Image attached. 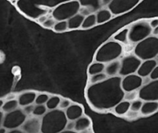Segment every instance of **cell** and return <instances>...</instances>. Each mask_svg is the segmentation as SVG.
<instances>
[{"label":"cell","instance_id":"obj_1","mask_svg":"<svg viewBox=\"0 0 158 133\" xmlns=\"http://www.w3.org/2000/svg\"><path fill=\"white\" fill-rule=\"evenodd\" d=\"M121 82L122 77L115 76L97 83L89 84L85 92L88 103L94 110L98 111L113 109L124 100L125 92Z\"/></svg>","mask_w":158,"mask_h":133},{"label":"cell","instance_id":"obj_2","mask_svg":"<svg viewBox=\"0 0 158 133\" xmlns=\"http://www.w3.org/2000/svg\"><path fill=\"white\" fill-rule=\"evenodd\" d=\"M68 120L64 110H49L41 118V133H59L65 130Z\"/></svg>","mask_w":158,"mask_h":133},{"label":"cell","instance_id":"obj_3","mask_svg":"<svg viewBox=\"0 0 158 133\" xmlns=\"http://www.w3.org/2000/svg\"><path fill=\"white\" fill-rule=\"evenodd\" d=\"M122 44L115 41H108L97 49L94 59L95 62L107 64L117 60L123 54Z\"/></svg>","mask_w":158,"mask_h":133},{"label":"cell","instance_id":"obj_4","mask_svg":"<svg viewBox=\"0 0 158 133\" xmlns=\"http://www.w3.org/2000/svg\"><path fill=\"white\" fill-rule=\"evenodd\" d=\"M133 52L141 61L154 59L158 55V37L150 35L138 42L135 46Z\"/></svg>","mask_w":158,"mask_h":133},{"label":"cell","instance_id":"obj_5","mask_svg":"<svg viewBox=\"0 0 158 133\" xmlns=\"http://www.w3.org/2000/svg\"><path fill=\"white\" fill-rule=\"evenodd\" d=\"M81 10L78 0H69L56 6L52 10V17L56 21L68 20L77 14Z\"/></svg>","mask_w":158,"mask_h":133},{"label":"cell","instance_id":"obj_6","mask_svg":"<svg viewBox=\"0 0 158 133\" xmlns=\"http://www.w3.org/2000/svg\"><path fill=\"white\" fill-rule=\"evenodd\" d=\"M128 40L131 43L137 44L139 41L148 38L152 34L153 29L147 20H139L130 26Z\"/></svg>","mask_w":158,"mask_h":133},{"label":"cell","instance_id":"obj_7","mask_svg":"<svg viewBox=\"0 0 158 133\" xmlns=\"http://www.w3.org/2000/svg\"><path fill=\"white\" fill-rule=\"evenodd\" d=\"M16 6L20 13L32 20H37L49 12V8L36 5L33 0H17Z\"/></svg>","mask_w":158,"mask_h":133},{"label":"cell","instance_id":"obj_8","mask_svg":"<svg viewBox=\"0 0 158 133\" xmlns=\"http://www.w3.org/2000/svg\"><path fill=\"white\" fill-rule=\"evenodd\" d=\"M27 118V115L25 114L23 110L17 108L11 112L4 114L2 126L7 130L19 128L22 126Z\"/></svg>","mask_w":158,"mask_h":133},{"label":"cell","instance_id":"obj_9","mask_svg":"<svg viewBox=\"0 0 158 133\" xmlns=\"http://www.w3.org/2000/svg\"><path fill=\"white\" fill-rule=\"evenodd\" d=\"M141 62L142 61L135 55L125 56L120 61V69L118 72V76L123 77L136 73Z\"/></svg>","mask_w":158,"mask_h":133},{"label":"cell","instance_id":"obj_10","mask_svg":"<svg viewBox=\"0 0 158 133\" xmlns=\"http://www.w3.org/2000/svg\"><path fill=\"white\" fill-rule=\"evenodd\" d=\"M140 1L141 0H112L107 7L112 15L119 16L133 10Z\"/></svg>","mask_w":158,"mask_h":133},{"label":"cell","instance_id":"obj_11","mask_svg":"<svg viewBox=\"0 0 158 133\" xmlns=\"http://www.w3.org/2000/svg\"><path fill=\"white\" fill-rule=\"evenodd\" d=\"M138 97L143 101H158V79L142 86L138 92Z\"/></svg>","mask_w":158,"mask_h":133},{"label":"cell","instance_id":"obj_12","mask_svg":"<svg viewBox=\"0 0 158 133\" xmlns=\"http://www.w3.org/2000/svg\"><path fill=\"white\" fill-rule=\"evenodd\" d=\"M143 78L136 73H134V74L123 76V78H122L121 86L125 93L131 92V91H137L138 89L140 88L143 85Z\"/></svg>","mask_w":158,"mask_h":133},{"label":"cell","instance_id":"obj_13","mask_svg":"<svg viewBox=\"0 0 158 133\" xmlns=\"http://www.w3.org/2000/svg\"><path fill=\"white\" fill-rule=\"evenodd\" d=\"M78 2L81 5L79 13L85 16L96 13L103 7L102 0H78Z\"/></svg>","mask_w":158,"mask_h":133},{"label":"cell","instance_id":"obj_14","mask_svg":"<svg viewBox=\"0 0 158 133\" xmlns=\"http://www.w3.org/2000/svg\"><path fill=\"white\" fill-rule=\"evenodd\" d=\"M21 129L25 133H40L41 132V118L40 117H30L24 122Z\"/></svg>","mask_w":158,"mask_h":133},{"label":"cell","instance_id":"obj_15","mask_svg":"<svg viewBox=\"0 0 158 133\" xmlns=\"http://www.w3.org/2000/svg\"><path fill=\"white\" fill-rule=\"evenodd\" d=\"M156 65H157V62L154 59L143 61L136 72V74H138L142 78L147 77L150 76L153 69L156 66Z\"/></svg>","mask_w":158,"mask_h":133},{"label":"cell","instance_id":"obj_16","mask_svg":"<svg viewBox=\"0 0 158 133\" xmlns=\"http://www.w3.org/2000/svg\"><path fill=\"white\" fill-rule=\"evenodd\" d=\"M65 114L69 121H76L77 118L83 116L84 110L81 105L77 104H71L66 110H65Z\"/></svg>","mask_w":158,"mask_h":133},{"label":"cell","instance_id":"obj_17","mask_svg":"<svg viewBox=\"0 0 158 133\" xmlns=\"http://www.w3.org/2000/svg\"><path fill=\"white\" fill-rule=\"evenodd\" d=\"M36 93L34 91H27L18 97V103H19V106L20 107H25L27 105L32 104L35 102L36 97Z\"/></svg>","mask_w":158,"mask_h":133},{"label":"cell","instance_id":"obj_18","mask_svg":"<svg viewBox=\"0 0 158 133\" xmlns=\"http://www.w3.org/2000/svg\"><path fill=\"white\" fill-rule=\"evenodd\" d=\"M139 111L143 116H150L155 114L158 111V101H144Z\"/></svg>","mask_w":158,"mask_h":133},{"label":"cell","instance_id":"obj_19","mask_svg":"<svg viewBox=\"0 0 158 133\" xmlns=\"http://www.w3.org/2000/svg\"><path fill=\"white\" fill-rule=\"evenodd\" d=\"M92 125L90 118L87 116H81V117L74 121V131L77 132L86 131L89 129Z\"/></svg>","mask_w":158,"mask_h":133},{"label":"cell","instance_id":"obj_20","mask_svg":"<svg viewBox=\"0 0 158 133\" xmlns=\"http://www.w3.org/2000/svg\"><path fill=\"white\" fill-rule=\"evenodd\" d=\"M85 16L81 13H78L77 14L74 15L71 18L67 20L68 26V30H77L78 28H81L82 23Z\"/></svg>","mask_w":158,"mask_h":133},{"label":"cell","instance_id":"obj_21","mask_svg":"<svg viewBox=\"0 0 158 133\" xmlns=\"http://www.w3.org/2000/svg\"><path fill=\"white\" fill-rule=\"evenodd\" d=\"M120 69V62L118 60L112 61V62L107 63L105 67V73L107 75L108 77H112L118 75Z\"/></svg>","mask_w":158,"mask_h":133},{"label":"cell","instance_id":"obj_22","mask_svg":"<svg viewBox=\"0 0 158 133\" xmlns=\"http://www.w3.org/2000/svg\"><path fill=\"white\" fill-rule=\"evenodd\" d=\"M97 24H102L110 20L112 17V13L109 9H102L95 13Z\"/></svg>","mask_w":158,"mask_h":133},{"label":"cell","instance_id":"obj_23","mask_svg":"<svg viewBox=\"0 0 158 133\" xmlns=\"http://www.w3.org/2000/svg\"><path fill=\"white\" fill-rule=\"evenodd\" d=\"M130 104L131 102L128 101V100H122L113 108L114 112L117 115H124L130 110Z\"/></svg>","mask_w":158,"mask_h":133},{"label":"cell","instance_id":"obj_24","mask_svg":"<svg viewBox=\"0 0 158 133\" xmlns=\"http://www.w3.org/2000/svg\"><path fill=\"white\" fill-rule=\"evenodd\" d=\"M105 67H106V65H105L104 63L95 62V61L94 62L91 63V65L88 68V74L90 76H92V75L98 74V73H104Z\"/></svg>","mask_w":158,"mask_h":133},{"label":"cell","instance_id":"obj_25","mask_svg":"<svg viewBox=\"0 0 158 133\" xmlns=\"http://www.w3.org/2000/svg\"><path fill=\"white\" fill-rule=\"evenodd\" d=\"M128 33H129V28L126 27V28L122 29L121 30L115 33L113 36L112 39L113 41H117V42L120 43V44H127L128 43Z\"/></svg>","mask_w":158,"mask_h":133},{"label":"cell","instance_id":"obj_26","mask_svg":"<svg viewBox=\"0 0 158 133\" xmlns=\"http://www.w3.org/2000/svg\"><path fill=\"white\" fill-rule=\"evenodd\" d=\"M95 25H97L95 13H92V14L88 15V16H86L85 17L81 28L84 29V30H87V29H90L92 27H94Z\"/></svg>","mask_w":158,"mask_h":133},{"label":"cell","instance_id":"obj_27","mask_svg":"<svg viewBox=\"0 0 158 133\" xmlns=\"http://www.w3.org/2000/svg\"><path fill=\"white\" fill-rule=\"evenodd\" d=\"M18 107H19V103H18V100H16V99L6 100L4 103L3 106H2V111L3 113H5V114L6 113L11 112V111L17 109Z\"/></svg>","mask_w":158,"mask_h":133},{"label":"cell","instance_id":"obj_28","mask_svg":"<svg viewBox=\"0 0 158 133\" xmlns=\"http://www.w3.org/2000/svg\"><path fill=\"white\" fill-rule=\"evenodd\" d=\"M60 97L58 96H51L49 97L48 100L46 103V107L48 110H54L57 109L59 107V104L60 101Z\"/></svg>","mask_w":158,"mask_h":133},{"label":"cell","instance_id":"obj_29","mask_svg":"<svg viewBox=\"0 0 158 133\" xmlns=\"http://www.w3.org/2000/svg\"><path fill=\"white\" fill-rule=\"evenodd\" d=\"M47 112H48V108H47L46 105L36 104L32 114H33V116H36V117H43Z\"/></svg>","mask_w":158,"mask_h":133},{"label":"cell","instance_id":"obj_30","mask_svg":"<svg viewBox=\"0 0 158 133\" xmlns=\"http://www.w3.org/2000/svg\"><path fill=\"white\" fill-rule=\"evenodd\" d=\"M53 30L57 33H63V32L67 31L68 30V22L67 20L57 21Z\"/></svg>","mask_w":158,"mask_h":133},{"label":"cell","instance_id":"obj_31","mask_svg":"<svg viewBox=\"0 0 158 133\" xmlns=\"http://www.w3.org/2000/svg\"><path fill=\"white\" fill-rule=\"evenodd\" d=\"M108 76L105 73H98V74L92 75V76H89V83L93 84V83H97V82H102V81L105 80L106 79H107Z\"/></svg>","mask_w":158,"mask_h":133},{"label":"cell","instance_id":"obj_32","mask_svg":"<svg viewBox=\"0 0 158 133\" xmlns=\"http://www.w3.org/2000/svg\"><path fill=\"white\" fill-rule=\"evenodd\" d=\"M143 100H141L140 99H137V100H134L131 102L130 104V110H131L133 112H138V111H140L141 108H142L143 105Z\"/></svg>","mask_w":158,"mask_h":133},{"label":"cell","instance_id":"obj_33","mask_svg":"<svg viewBox=\"0 0 158 133\" xmlns=\"http://www.w3.org/2000/svg\"><path fill=\"white\" fill-rule=\"evenodd\" d=\"M49 97H50L47 94H40L36 95L34 103L36 104H46Z\"/></svg>","mask_w":158,"mask_h":133},{"label":"cell","instance_id":"obj_34","mask_svg":"<svg viewBox=\"0 0 158 133\" xmlns=\"http://www.w3.org/2000/svg\"><path fill=\"white\" fill-rule=\"evenodd\" d=\"M56 22H57V21H56L52 17V16H51V17H48V19L47 20L45 21L43 24H42V26H43L44 28L53 29L54 28V25H55Z\"/></svg>","mask_w":158,"mask_h":133},{"label":"cell","instance_id":"obj_35","mask_svg":"<svg viewBox=\"0 0 158 133\" xmlns=\"http://www.w3.org/2000/svg\"><path fill=\"white\" fill-rule=\"evenodd\" d=\"M138 97V93L136 91H131V92H126L125 96H124V100H128V101H133L136 100V97Z\"/></svg>","mask_w":158,"mask_h":133},{"label":"cell","instance_id":"obj_36","mask_svg":"<svg viewBox=\"0 0 158 133\" xmlns=\"http://www.w3.org/2000/svg\"><path fill=\"white\" fill-rule=\"evenodd\" d=\"M71 104V100L66 98H61L60 99V104H59L58 108L61 110H66Z\"/></svg>","mask_w":158,"mask_h":133},{"label":"cell","instance_id":"obj_37","mask_svg":"<svg viewBox=\"0 0 158 133\" xmlns=\"http://www.w3.org/2000/svg\"><path fill=\"white\" fill-rule=\"evenodd\" d=\"M34 107L35 105H33V104H30V105H27V106H25L23 107V111L25 112V114H27V115H29V114H33V109H34Z\"/></svg>","mask_w":158,"mask_h":133},{"label":"cell","instance_id":"obj_38","mask_svg":"<svg viewBox=\"0 0 158 133\" xmlns=\"http://www.w3.org/2000/svg\"><path fill=\"white\" fill-rule=\"evenodd\" d=\"M149 76H150V79L151 80H156V79H158V65H156V66L153 69V70Z\"/></svg>","mask_w":158,"mask_h":133},{"label":"cell","instance_id":"obj_39","mask_svg":"<svg viewBox=\"0 0 158 133\" xmlns=\"http://www.w3.org/2000/svg\"><path fill=\"white\" fill-rule=\"evenodd\" d=\"M65 130H68V131H74V121L68 120V123H67L66 125Z\"/></svg>","mask_w":158,"mask_h":133},{"label":"cell","instance_id":"obj_40","mask_svg":"<svg viewBox=\"0 0 158 133\" xmlns=\"http://www.w3.org/2000/svg\"><path fill=\"white\" fill-rule=\"evenodd\" d=\"M150 27H152V29L155 28V27H158V18H153V19H151L150 21Z\"/></svg>","mask_w":158,"mask_h":133},{"label":"cell","instance_id":"obj_41","mask_svg":"<svg viewBox=\"0 0 158 133\" xmlns=\"http://www.w3.org/2000/svg\"><path fill=\"white\" fill-rule=\"evenodd\" d=\"M48 17H49V16H48V14H45V15H43V16H40V17L36 20H37L40 24H43L44 23L45 21L48 19Z\"/></svg>","mask_w":158,"mask_h":133},{"label":"cell","instance_id":"obj_42","mask_svg":"<svg viewBox=\"0 0 158 133\" xmlns=\"http://www.w3.org/2000/svg\"><path fill=\"white\" fill-rule=\"evenodd\" d=\"M7 133H25L22 129H19V128H16V129H12V130H9L7 131Z\"/></svg>","mask_w":158,"mask_h":133},{"label":"cell","instance_id":"obj_43","mask_svg":"<svg viewBox=\"0 0 158 133\" xmlns=\"http://www.w3.org/2000/svg\"><path fill=\"white\" fill-rule=\"evenodd\" d=\"M4 113L2 111H0V127L2 126V120H3Z\"/></svg>","mask_w":158,"mask_h":133},{"label":"cell","instance_id":"obj_44","mask_svg":"<svg viewBox=\"0 0 158 133\" xmlns=\"http://www.w3.org/2000/svg\"><path fill=\"white\" fill-rule=\"evenodd\" d=\"M152 33L153 34V36L158 37V27H155V28L153 29V31H152Z\"/></svg>","mask_w":158,"mask_h":133},{"label":"cell","instance_id":"obj_45","mask_svg":"<svg viewBox=\"0 0 158 133\" xmlns=\"http://www.w3.org/2000/svg\"><path fill=\"white\" fill-rule=\"evenodd\" d=\"M112 0H102V2L103 6H108Z\"/></svg>","mask_w":158,"mask_h":133},{"label":"cell","instance_id":"obj_46","mask_svg":"<svg viewBox=\"0 0 158 133\" xmlns=\"http://www.w3.org/2000/svg\"><path fill=\"white\" fill-rule=\"evenodd\" d=\"M7 129L6 128H4L3 126L0 127V133H7Z\"/></svg>","mask_w":158,"mask_h":133},{"label":"cell","instance_id":"obj_47","mask_svg":"<svg viewBox=\"0 0 158 133\" xmlns=\"http://www.w3.org/2000/svg\"><path fill=\"white\" fill-rule=\"evenodd\" d=\"M59 133H78L75 131H68V130H64L63 131L61 132H59Z\"/></svg>","mask_w":158,"mask_h":133},{"label":"cell","instance_id":"obj_48","mask_svg":"<svg viewBox=\"0 0 158 133\" xmlns=\"http://www.w3.org/2000/svg\"><path fill=\"white\" fill-rule=\"evenodd\" d=\"M4 103H5V102H4V100H2V99H0V110H2V106H3Z\"/></svg>","mask_w":158,"mask_h":133},{"label":"cell","instance_id":"obj_49","mask_svg":"<svg viewBox=\"0 0 158 133\" xmlns=\"http://www.w3.org/2000/svg\"><path fill=\"white\" fill-rule=\"evenodd\" d=\"M7 100H13L14 99V96L11 95V96H9V97H6Z\"/></svg>","mask_w":158,"mask_h":133},{"label":"cell","instance_id":"obj_50","mask_svg":"<svg viewBox=\"0 0 158 133\" xmlns=\"http://www.w3.org/2000/svg\"><path fill=\"white\" fill-rule=\"evenodd\" d=\"M9 1H11V2H16L17 0H9Z\"/></svg>","mask_w":158,"mask_h":133},{"label":"cell","instance_id":"obj_51","mask_svg":"<svg viewBox=\"0 0 158 133\" xmlns=\"http://www.w3.org/2000/svg\"><path fill=\"white\" fill-rule=\"evenodd\" d=\"M40 133H41V132H40Z\"/></svg>","mask_w":158,"mask_h":133}]
</instances>
